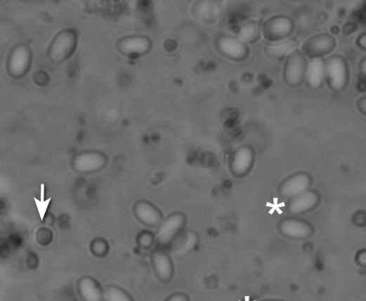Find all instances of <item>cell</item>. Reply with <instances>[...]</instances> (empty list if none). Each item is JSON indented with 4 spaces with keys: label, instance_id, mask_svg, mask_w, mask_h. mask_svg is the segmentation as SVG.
<instances>
[{
    "label": "cell",
    "instance_id": "9a60e30c",
    "mask_svg": "<svg viewBox=\"0 0 366 301\" xmlns=\"http://www.w3.org/2000/svg\"><path fill=\"white\" fill-rule=\"evenodd\" d=\"M325 58L308 60L305 82L312 91L321 89L325 83Z\"/></svg>",
    "mask_w": 366,
    "mask_h": 301
},
{
    "label": "cell",
    "instance_id": "e0dca14e",
    "mask_svg": "<svg viewBox=\"0 0 366 301\" xmlns=\"http://www.w3.org/2000/svg\"><path fill=\"white\" fill-rule=\"evenodd\" d=\"M77 289L84 301H103V291L98 282L91 276L81 278Z\"/></svg>",
    "mask_w": 366,
    "mask_h": 301
},
{
    "label": "cell",
    "instance_id": "8992f818",
    "mask_svg": "<svg viewBox=\"0 0 366 301\" xmlns=\"http://www.w3.org/2000/svg\"><path fill=\"white\" fill-rule=\"evenodd\" d=\"M294 20L287 15L275 16L267 20L262 27V32L270 41H276L287 39L295 30Z\"/></svg>",
    "mask_w": 366,
    "mask_h": 301
},
{
    "label": "cell",
    "instance_id": "7a4b0ae2",
    "mask_svg": "<svg viewBox=\"0 0 366 301\" xmlns=\"http://www.w3.org/2000/svg\"><path fill=\"white\" fill-rule=\"evenodd\" d=\"M187 222L186 214L182 211L176 210L168 215L155 235L157 248L164 250L170 248L184 232Z\"/></svg>",
    "mask_w": 366,
    "mask_h": 301
},
{
    "label": "cell",
    "instance_id": "7c38bea8",
    "mask_svg": "<svg viewBox=\"0 0 366 301\" xmlns=\"http://www.w3.org/2000/svg\"><path fill=\"white\" fill-rule=\"evenodd\" d=\"M76 44V36L73 32L65 30L60 33L53 41L49 56L55 62H61L70 56Z\"/></svg>",
    "mask_w": 366,
    "mask_h": 301
},
{
    "label": "cell",
    "instance_id": "603a6c76",
    "mask_svg": "<svg viewBox=\"0 0 366 301\" xmlns=\"http://www.w3.org/2000/svg\"><path fill=\"white\" fill-rule=\"evenodd\" d=\"M355 107L362 115L366 116V95L361 96L358 99Z\"/></svg>",
    "mask_w": 366,
    "mask_h": 301
},
{
    "label": "cell",
    "instance_id": "4fadbf2b",
    "mask_svg": "<svg viewBox=\"0 0 366 301\" xmlns=\"http://www.w3.org/2000/svg\"><path fill=\"white\" fill-rule=\"evenodd\" d=\"M133 210L136 218L141 223L151 228L158 229L165 219L161 210L147 200L136 202Z\"/></svg>",
    "mask_w": 366,
    "mask_h": 301
},
{
    "label": "cell",
    "instance_id": "cb8c5ba5",
    "mask_svg": "<svg viewBox=\"0 0 366 301\" xmlns=\"http://www.w3.org/2000/svg\"><path fill=\"white\" fill-rule=\"evenodd\" d=\"M355 45L362 51L366 52V32L360 34L355 40Z\"/></svg>",
    "mask_w": 366,
    "mask_h": 301
},
{
    "label": "cell",
    "instance_id": "9c48e42d",
    "mask_svg": "<svg viewBox=\"0 0 366 301\" xmlns=\"http://www.w3.org/2000/svg\"><path fill=\"white\" fill-rule=\"evenodd\" d=\"M154 272L159 281L170 283L175 276L176 269L172 256L166 250L157 248L151 253Z\"/></svg>",
    "mask_w": 366,
    "mask_h": 301
},
{
    "label": "cell",
    "instance_id": "6da1fadb",
    "mask_svg": "<svg viewBox=\"0 0 366 301\" xmlns=\"http://www.w3.org/2000/svg\"><path fill=\"white\" fill-rule=\"evenodd\" d=\"M350 67L341 55H334L325 62V81L333 93H342L350 83Z\"/></svg>",
    "mask_w": 366,
    "mask_h": 301
},
{
    "label": "cell",
    "instance_id": "8fae6325",
    "mask_svg": "<svg viewBox=\"0 0 366 301\" xmlns=\"http://www.w3.org/2000/svg\"><path fill=\"white\" fill-rule=\"evenodd\" d=\"M216 46L220 53L233 61L245 60L249 55L248 46L237 37L220 36L216 41Z\"/></svg>",
    "mask_w": 366,
    "mask_h": 301
},
{
    "label": "cell",
    "instance_id": "277c9868",
    "mask_svg": "<svg viewBox=\"0 0 366 301\" xmlns=\"http://www.w3.org/2000/svg\"><path fill=\"white\" fill-rule=\"evenodd\" d=\"M337 46L336 39L331 34L322 32L307 39L301 51L308 60L322 59L330 55Z\"/></svg>",
    "mask_w": 366,
    "mask_h": 301
},
{
    "label": "cell",
    "instance_id": "5b68a950",
    "mask_svg": "<svg viewBox=\"0 0 366 301\" xmlns=\"http://www.w3.org/2000/svg\"><path fill=\"white\" fill-rule=\"evenodd\" d=\"M256 152L249 145L237 147L232 154L229 161L231 175L237 179L247 178L250 175L256 163Z\"/></svg>",
    "mask_w": 366,
    "mask_h": 301
},
{
    "label": "cell",
    "instance_id": "44dd1931",
    "mask_svg": "<svg viewBox=\"0 0 366 301\" xmlns=\"http://www.w3.org/2000/svg\"><path fill=\"white\" fill-rule=\"evenodd\" d=\"M105 301H134L125 290L116 286H107L103 291Z\"/></svg>",
    "mask_w": 366,
    "mask_h": 301
},
{
    "label": "cell",
    "instance_id": "3957f363",
    "mask_svg": "<svg viewBox=\"0 0 366 301\" xmlns=\"http://www.w3.org/2000/svg\"><path fill=\"white\" fill-rule=\"evenodd\" d=\"M308 59L301 51L294 50L285 60L282 78L289 87L299 88L306 81Z\"/></svg>",
    "mask_w": 366,
    "mask_h": 301
},
{
    "label": "cell",
    "instance_id": "30bf717a",
    "mask_svg": "<svg viewBox=\"0 0 366 301\" xmlns=\"http://www.w3.org/2000/svg\"><path fill=\"white\" fill-rule=\"evenodd\" d=\"M107 163L104 154L89 151L77 154L72 160V167L79 173L92 174L104 168Z\"/></svg>",
    "mask_w": 366,
    "mask_h": 301
},
{
    "label": "cell",
    "instance_id": "2e32d148",
    "mask_svg": "<svg viewBox=\"0 0 366 301\" xmlns=\"http://www.w3.org/2000/svg\"><path fill=\"white\" fill-rule=\"evenodd\" d=\"M150 40L144 36H133L121 40L119 43V51L126 55H143L151 48Z\"/></svg>",
    "mask_w": 366,
    "mask_h": 301
},
{
    "label": "cell",
    "instance_id": "ac0fdd59",
    "mask_svg": "<svg viewBox=\"0 0 366 301\" xmlns=\"http://www.w3.org/2000/svg\"><path fill=\"white\" fill-rule=\"evenodd\" d=\"M30 62V53L25 46L16 48L10 57L9 70L15 76H20L27 71Z\"/></svg>",
    "mask_w": 366,
    "mask_h": 301
},
{
    "label": "cell",
    "instance_id": "ba28073f",
    "mask_svg": "<svg viewBox=\"0 0 366 301\" xmlns=\"http://www.w3.org/2000/svg\"><path fill=\"white\" fill-rule=\"evenodd\" d=\"M277 229L281 236L292 240L306 239L313 233L308 222L294 216L282 218L277 225Z\"/></svg>",
    "mask_w": 366,
    "mask_h": 301
},
{
    "label": "cell",
    "instance_id": "7402d4cb",
    "mask_svg": "<svg viewBox=\"0 0 366 301\" xmlns=\"http://www.w3.org/2000/svg\"><path fill=\"white\" fill-rule=\"evenodd\" d=\"M164 301H191V297L184 291H177L169 295Z\"/></svg>",
    "mask_w": 366,
    "mask_h": 301
},
{
    "label": "cell",
    "instance_id": "5bb4252c",
    "mask_svg": "<svg viewBox=\"0 0 366 301\" xmlns=\"http://www.w3.org/2000/svg\"><path fill=\"white\" fill-rule=\"evenodd\" d=\"M320 201L319 193L315 190L308 191L288 200L286 208L292 216L307 213L315 208Z\"/></svg>",
    "mask_w": 366,
    "mask_h": 301
},
{
    "label": "cell",
    "instance_id": "ffe728a7",
    "mask_svg": "<svg viewBox=\"0 0 366 301\" xmlns=\"http://www.w3.org/2000/svg\"><path fill=\"white\" fill-rule=\"evenodd\" d=\"M261 32L262 28L258 23L249 22L240 29L237 38L248 46L259 39Z\"/></svg>",
    "mask_w": 366,
    "mask_h": 301
},
{
    "label": "cell",
    "instance_id": "484cf974",
    "mask_svg": "<svg viewBox=\"0 0 366 301\" xmlns=\"http://www.w3.org/2000/svg\"><path fill=\"white\" fill-rule=\"evenodd\" d=\"M261 301H284V300L279 299V298L270 297V298L263 299Z\"/></svg>",
    "mask_w": 366,
    "mask_h": 301
},
{
    "label": "cell",
    "instance_id": "d4e9b609",
    "mask_svg": "<svg viewBox=\"0 0 366 301\" xmlns=\"http://www.w3.org/2000/svg\"><path fill=\"white\" fill-rule=\"evenodd\" d=\"M358 69L360 74L366 77V56L362 58L359 62Z\"/></svg>",
    "mask_w": 366,
    "mask_h": 301
},
{
    "label": "cell",
    "instance_id": "d6986e66",
    "mask_svg": "<svg viewBox=\"0 0 366 301\" xmlns=\"http://www.w3.org/2000/svg\"><path fill=\"white\" fill-rule=\"evenodd\" d=\"M198 234L194 232H183L174 241L171 248L178 257L189 254L197 246Z\"/></svg>",
    "mask_w": 366,
    "mask_h": 301
},
{
    "label": "cell",
    "instance_id": "52a82bcc",
    "mask_svg": "<svg viewBox=\"0 0 366 301\" xmlns=\"http://www.w3.org/2000/svg\"><path fill=\"white\" fill-rule=\"evenodd\" d=\"M312 184V178L308 172L299 171L282 181L277 192L282 198L290 200L311 189Z\"/></svg>",
    "mask_w": 366,
    "mask_h": 301
}]
</instances>
